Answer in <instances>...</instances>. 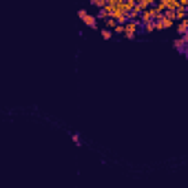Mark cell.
<instances>
[{
	"label": "cell",
	"instance_id": "6da1fadb",
	"mask_svg": "<svg viewBox=\"0 0 188 188\" xmlns=\"http://www.w3.org/2000/svg\"><path fill=\"white\" fill-rule=\"evenodd\" d=\"M71 139L75 142V146H82V142H80V135H78V133H73V135H71Z\"/></svg>",
	"mask_w": 188,
	"mask_h": 188
}]
</instances>
